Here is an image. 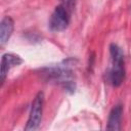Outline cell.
Listing matches in <instances>:
<instances>
[{"label":"cell","mask_w":131,"mask_h":131,"mask_svg":"<svg viewBox=\"0 0 131 131\" xmlns=\"http://www.w3.org/2000/svg\"><path fill=\"white\" fill-rule=\"evenodd\" d=\"M110 55H111V67L107 71L106 78L108 83L114 87H119L125 80V59L122 48L112 43L110 45Z\"/></svg>","instance_id":"1"},{"label":"cell","mask_w":131,"mask_h":131,"mask_svg":"<svg viewBox=\"0 0 131 131\" xmlns=\"http://www.w3.org/2000/svg\"><path fill=\"white\" fill-rule=\"evenodd\" d=\"M72 59L64 60L62 63L50 67L46 69L45 75L49 77L50 80L59 83L62 87L70 92L75 91V82L73 81V71H72Z\"/></svg>","instance_id":"2"},{"label":"cell","mask_w":131,"mask_h":131,"mask_svg":"<svg viewBox=\"0 0 131 131\" xmlns=\"http://www.w3.org/2000/svg\"><path fill=\"white\" fill-rule=\"evenodd\" d=\"M43 105H44V93L42 91H39L36 94L35 98L33 99L29 118L25 126L26 131H34L40 127L42 121V115H43Z\"/></svg>","instance_id":"3"},{"label":"cell","mask_w":131,"mask_h":131,"mask_svg":"<svg viewBox=\"0 0 131 131\" xmlns=\"http://www.w3.org/2000/svg\"><path fill=\"white\" fill-rule=\"evenodd\" d=\"M70 24V15L68 9L62 5H57L50 15L48 27L52 32H61L68 28Z\"/></svg>","instance_id":"4"},{"label":"cell","mask_w":131,"mask_h":131,"mask_svg":"<svg viewBox=\"0 0 131 131\" xmlns=\"http://www.w3.org/2000/svg\"><path fill=\"white\" fill-rule=\"evenodd\" d=\"M23 59L20 58V56L15 55L13 53H5L2 55L1 58V84L4 83L6 76L8 74V72L10 71L11 68L19 66L20 63H23Z\"/></svg>","instance_id":"5"},{"label":"cell","mask_w":131,"mask_h":131,"mask_svg":"<svg viewBox=\"0 0 131 131\" xmlns=\"http://www.w3.org/2000/svg\"><path fill=\"white\" fill-rule=\"evenodd\" d=\"M122 115H123V105L122 104H116L110 112L108 118H107V124L106 129L107 130H121V121H122Z\"/></svg>","instance_id":"6"},{"label":"cell","mask_w":131,"mask_h":131,"mask_svg":"<svg viewBox=\"0 0 131 131\" xmlns=\"http://www.w3.org/2000/svg\"><path fill=\"white\" fill-rule=\"evenodd\" d=\"M14 30V21L11 16L6 15L2 18L0 24V44L4 46L10 39Z\"/></svg>","instance_id":"7"},{"label":"cell","mask_w":131,"mask_h":131,"mask_svg":"<svg viewBox=\"0 0 131 131\" xmlns=\"http://www.w3.org/2000/svg\"><path fill=\"white\" fill-rule=\"evenodd\" d=\"M75 1H76V0H68V1H67V2H68V5H69V7H70V8H72V7L74 6Z\"/></svg>","instance_id":"8"}]
</instances>
